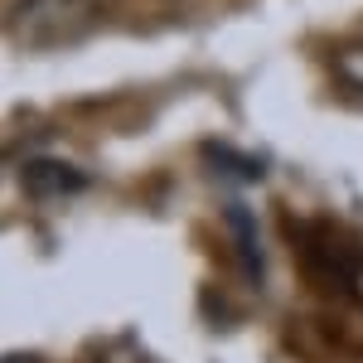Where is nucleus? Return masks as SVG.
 Segmentation results:
<instances>
[{"label": "nucleus", "mask_w": 363, "mask_h": 363, "mask_svg": "<svg viewBox=\"0 0 363 363\" xmlns=\"http://www.w3.org/2000/svg\"><path fill=\"white\" fill-rule=\"evenodd\" d=\"M102 0H20L10 10V34L29 49H63L102 25Z\"/></svg>", "instance_id": "f257e3e1"}, {"label": "nucleus", "mask_w": 363, "mask_h": 363, "mask_svg": "<svg viewBox=\"0 0 363 363\" xmlns=\"http://www.w3.org/2000/svg\"><path fill=\"white\" fill-rule=\"evenodd\" d=\"M20 179H25V189L34 199H73L87 189V174L63 165V160H29Z\"/></svg>", "instance_id": "f03ea898"}, {"label": "nucleus", "mask_w": 363, "mask_h": 363, "mask_svg": "<svg viewBox=\"0 0 363 363\" xmlns=\"http://www.w3.org/2000/svg\"><path fill=\"white\" fill-rule=\"evenodd\" d=\"M335 68H339V83H344V87H354V92L363 97V44L344 49V54L335 58Z\"/></svg>", "instance_id": "7ed1b4c3"}, {"label": "nucleus", "mask_w": 363, "mask_h": 363, "mask_svg": "<svg viewBox=\"0 0 363 363\" xmlns=\"http://www.w3.org/2000/svg\"><path fill=\"white\" fill-rule=\"evenodd\" d=\"M0 363H39L34 354H10V359H0Z\"/></svg>", "instance_id": "20e7f679"}]
</instances>
